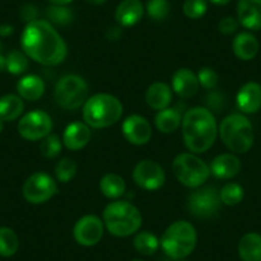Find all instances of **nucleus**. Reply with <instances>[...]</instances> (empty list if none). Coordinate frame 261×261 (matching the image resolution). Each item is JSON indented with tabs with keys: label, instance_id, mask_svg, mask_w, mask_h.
Segmentation results:
<instances>
[{
	"label": "nucleus",
	"instance_id": "f257e3e1",
	"mask_svg": "<svg viewBox=\"0 0 261 261\" xmlns=\"http://www.w3.org/2000/svg\"><path fill=\"white\" fill-rule=\"evenodd\" d=\"M21 46L30 59L47 67L63 63L68 54L63 37L45 19H36L26 24L21 36Z\"/></svg>",
	"mask_w": 261,
	"mask_h": 261
},
{
	"label": "nucleus",
	"instance_id": "f03ea898",
	"mask_svg": "<svg viewBox=\"0 0 261 261\" xmlns=\"http://www.w3.org/2000/svg\"><path fill=\"white\" fill-rule=\"evenodd\" d=\"M180 125L185 146L192 154L206 152L217 140V120L207 108L195 107L188 109L183 115Z\"/></svg>",
	"mask_w": 261,
	"mask_h": 261
},
{
	"label": "nucleus",
	"instance_id": "7ed1b4c3",
	"mask_svg": "<svg viewBox=\"0 0 261 261\" xmlns=\"http://www.w3.org/2000/svg\"><path fill=\"white\" fill-rule=\"evenodd\" d=\"M102 222L110 234L124 238L139 232L142 225V215L132 202L115 200L104 209Z\"/></svg>",
	"mask_w": 261,
	"mask_h": 261
},
{
	"label": "nucleus",
	"instance_id": "20e7f679",
	"mask_svg": "<svg viewBox=\"0 0 261 261\" xmlns=\"http://www.w3.org/2000/svg\"><path fill=\"white\" fill-rule=\"evenodd\" d=\"M123 115V104L118 97L100 92L90 96L82 107V117L90 128H107L115 124Z\"/></svg>",
	"mask_w": 261,
	"mask_h": 261
},
{
	"label": "nucleus",
	"instance_id": "39448f33",
	"mask_svg": "<svg viewBox=\"0 0 261 261\" xmlns=\"http://www.w3.org/2000/svg\"><path fill=\"white\" fill-rule=\"evenodd\" d=\"M220 140L233 154H245L252 147L255 134L248 118L242 113L227 115L218 127Z\"/></svg>",
	"mask_w": 261,
	"mask_h": 261
},
{
	"label": "nucleus",
	"instance_id": "423d86ee",
	"mask_svg": "<svg viewBox=\"0 0 261 261\" xmlns=\"http://www.w3.org/2000/svg\"><path fill=\"white\" fill-rule=\"evenodd\" d=\"M197 243V232L192 223L177 220L172 223L160 238L163 252L173 260H183L190 256Z\"/></svg>",
	"mask_w": 261,
	"mask_h": 261
},
{
	"label": "nucleus",
	"instance_id": "0eeeda50",
	"mask_svg": "<svg viewBox=\"0 0 261 261\" xmlns=\"http://www.w3.org/2000/svg\"><path fill=\"white\" fill-rule=\"evenodd\" d=\"M172 170L178 182L193 190L204 186L212 175L209 165L192 152L178 154L172 163Z\"/></svg>",
	"mask_w": 261,
	"mask_h": 261
},
{
	"label": "nucleus",
	"instance_id": "6e6552de",
	"mask_svg": "<svg viewBox=\"0 0 261 261\" xmlns=\"http://www.w3.org/2000/svg\"><path fill=\"white\" fill-rule=\"evenodd\" d=\"M54 99L58 107L64 110H76L84 107L89 99L87 82L79 74H65L55 85Z\"/></svg>",
	"mask_w": 261,
	"mask_h": 261
},
{
	"label": "nucleus",
	"instance_id": "1a4fd4ad",
	"mask_svg": "<svg viewBox=\"0 0 261 261\" xmlns=\"http://www.w3.org/2000/svg\"><path fill=\"white\" fill-rule=\"evenodd\" d=\"M220 196L217 187L206 186V187L196 188L187 199V210L192 217L197 219H210L215 217L220 209Z\"/></svg>",
	"mask_w": 261,
	"mask_h": 261
},
{
	"label": "nucleus",
	"instance_id": "9d476101",
	"mask_svg": "<svg viewBox=\"0 0 261 261\" xmlns=\"http://www.w3.org/2000/svg\"><path fill=\"white\" fill-rule=\"evenodd\" d=\"M58 192V183L51 175L44 172L32 173L23 183L22 193L27 202L32 205L45 204Z\"/></svg>",
	"mask_w": 261,
	"mask_h": 261
},
{
	"label": "nucleus",
	"instance_id": "9b49d317",
	"mask_svg": "<svg viewBox=\"0 0 261 261\" xmlns=\"http://www.w3.org/2000/svg\"><path fill=\"white\" fill-rule=\"evenodd\" d=\"M18 134L27 141H39L50 135L53 129L51 117L44 110H32L18 122Z\"/></svg>",
	"mask_w": 261,
	"mask_h": 261
},
{
	"label": "nucleus",
	"instance_id": "f8f14e48",
	"mask_svg": "<svg viewBox=\"0 0 261 261\" xmlns=\"http://www.w3.org/2000/svg\"><path fill=\"white\" fill-rule=\"evenodd\" d=\"M134 182L140 188L146 191H156L165 183V172L162 165L150 159L141 160L136 164L132 172Z\"/></svg>",
	"mask_w": 261,
	"mask_h": 261
},
{
	"label": "nucleus",
	"instance_id": "ddd939ff",
	"mask_svg": "<svg viewBox=\"0 0 261 261\" xmlns=\"http://www.w3.org/2000/svg\"><path fill=\"white\" fill-rule=\"evenodd\" d=\"M105 225L99 217L94 214L84 215L73 227V237L79 245L92 247L101 241Z\"/></svg>",
	"mask_w": 261,
	"mask_h": 261
},
{
	"label": "nucleus",
	"instance_id": "4468645a",
	"mask_svg": "<svg viewBox=\"0 0 261 261\" xmlns=\"http://www.w3.org/2000/svg\"><path fill=\"white\" fill-rule=\"evenodd\" d=\"M122 134L129 144L142 146L151 140L152 128L146 118L139 114H132L123 122Z\"/></svg>",
	"mask_w": 261,
	"mask_h": 261
},
{
	"label": "nucleus",
	"instance_id": "2eb2a0df",
	"mask_svg": "<svg viewBox=\"0 0 261 261\" xmlns=\"http://www.w3.org/2000/svg\"><path fill=\"white\" fill-rule=\"evenodd\" d=\"M172 90L180 99H191L200 90L197 74L190 68H179L173 73Z\"/></svg>",
	"mask_w": 261,
	"mask_h": 261
},
{
	"label": "nucleus",
	"instance_id": "dca6fc26",
	"mask_svg": "<svg viewBox=\"0 0 261 261\" xmlns=\"http://www.w3.org/2000/svg\"><path fill=\"white\" fill-rule=\"evenodd\" d=\"M237 108L242 114H253L261 109V85L247 82L238 91L236 97Z\"/></svg>",
	"mask_w": 261,
	"mask_h": 261
},
{
	"label": "nucleus",
	"instance_id": "f3484780",
	"mask_svg": "<svg viewBox=\"0 0 261 261\" xmlns=\"http://www.w3.org/2000/svg\"><path fill=\"white\" fill-rule=\"evenodd\" d=\"M91 140V129L85 122H73L63 132V145L71 151L84 149Z\"/></svg>",
	"mask_w": 261,
	"mask_h": 261
},
{
	"label": "nucleus",
	"instance_id": "a211bd4d",
	"mask_svg": "<svg viewBox=\"0 0 261 261\" xmlns=\"http://www.w3.org/2000/svg\"><path fill=\"white\" fill-rule=\"evenodd\" d=\"M237 19L245 29L261 30V0H238Z\"/></svg>",
	"mask_w": 261,
	"mask_h": 261
},
{
	"label": "nucleus",
	"instance_id": "6ab92c4d",
	"mask_svg": "<svg viewBox=\"0 0 261 261\" xmlns=\"http://www.w3.org/2000/svg\"><path fill=\"white\" fill-rule=\"evenodd\" d=\"M144 13L141 0H122L115 9V21L120 27H132L141 21Z\"/></svg>",
	"mask_w": 261,
	"mask_h": 261
},
{
	"label": "nucleus",
	"instance_id": "aec40b11",
	"mask_svg": "<svg viewBox=\"0 0 261 261\" xmlns=\"http://www.w3.org/2000/svg\"><path fill=\"white\" fill-rule=\"evenodd\" d=\"M209 168L210 174L218 179H230L240 173L241 160L233 152H225L215 156Z\"/></svg>",
	"mask_w": 261,
	"mask_h": 261
},
{
	"label": "nucleus",
	"instance_id": "412c9836",
	"mask_svg": "<svg viewBox=\"0 0 261 261\" xmlns=\"http://www.w3.org/2000/svg\"><path fill=\"white\" fill-rule=\"evenodd\" d=\"M173 100V90L164 82H154L147 87L146 102L151 109L163 110L169 108Z\"/></svg>",
	"mask_w": 261,
	"mask_h": 261
},
{
	"label": "nucleus",
	"instance_id": "4be33fe9",
	"mask_svg": "<svg viewBox=\"0 0 261 261\" xmlns=\"http://www.w3.org/2000/svg\"><path fill=\"white\" fill-rule=\"evenodd\" d=\"M257 39L250 32H241L234 37L232 42V49L236 57L243 62L252 60L258 53Z\"/></svg>",
	"mask_w": 261,
	"mask_h": 261
},
{
	"label": "nucleus",
	"instance_id": "5701e85b",
	"mask_svg": "<svg viewBox=\"0 0 261 261\" xmlns=\"http://www.w3.org/2000/svg\"><path fill=\"white\" fill-rule=\"evenodd\" d=\"M17 92L27 101L41 99L45 92V82L36 74H27L17 82Z\"/></svg>",
	"mask_w": 261,
	"mask_h": 261
},
{
	"label": "nucleus",
	"instance_id": "b1692460",
	"mask_svg": "<svg viewBox=\"0 0 261 261\" xmlns=\"http://www.w3.org/2000/svg\"><path fill=\"white\" fill-rule=\"evenodd\" d=\"M238 255L242 261H261V234L246 233L238 242Z\"/></svg>",
	"mask_w": 261,
	"mask_h": 261
},
{
	"label": "nucleus",
	"instance_id": "393cba45",
	"mask_svg": "<svg viewBox=\"0 0 261 261\" xmlns=\"http://www.w3.org/2000/svg\"><path fill=\"white\" fill-rule=\"evenodd\" d=\"M182 114L175 108H167L158 112L155 115L154 123L162 134H173L182 124Z\"/></svg>",
	"mask_w": 261,
	"mask_h": 261
},
{
	"label": "nucleus",
	"instance_id": "a878e982",
	"mask_svg": "<svg viewBox=\"0 0 261 261\" xmlns=\"http://www.w3.org/2000/svg\"><path fill=\"white\" fill-rule=\"evenodd\" d=\"M24 102L19 95L8 94L0 97V119L3 122H12L22 115Z\"/></svg>",
	"mask_w": 261,
	"mask_h": 261
},
{
	"label": "nucleus",
	"instance_id": "bb28decb",
	"mask_svg": "<svg viewBox=\"0 0 261 261\" xmlns=\"http://www.w3.org/2000/svg\"><path fill=\"white\" fill-rule=\"evenodd\" d=\"M102 195L110 200L120 199L125 192V182L117 173H107L99 183Z\"/></svg>",
	"mask_w": 261,
	"mask_h": 261
},
{
	"label": "nucleus",
	"instance_id": "cd10ccee",
	"mask_svg": "<svg viewBox=\"0 0 261 261\" xmlns=\"http://www.w3.org/2000/svg\"><path fill=\"white\" fill-rule=\"evenodd\" d=\"M134 246L137 252L144 256H151L159 250L160 240L149 230L137 232L134 238Z\"/></svg>",
	"mask_w": 261,
	"mask_h": 261
},
{
	"label": "nucleus",
	"instance_id": "c85d7f7f",
	"mask_svg": "<svg viewBox=\"0 0 261 261\" xmlns=\"http://www.w3.org/2000/svg\"><path fill=\"white\" fill-rule=\"evenodd\" d=\"M19 248L18 236L8 227H0V256L11 257Z\"/></svg>",
	"mask_w": 261,
	"mask_h": 261
},
{
	"label": "nucleus",
	"instance_id": "c756f323",
	"mask_svg": "<svg viewBox=\"0 0 261 261\" xmlns=\"http://www.w3.org/2000/svg\"><path fill=\"white\" fill-rule=\"evenodd\" d=\"M220 201L227 206H234L238 205L245 197V190L241 185L236 182H229L223 186L222 190L219 191Z\"/></svg>",
	"mask_w": 261,
	"mask_h": 261
},
{
	"label": "nucleus",
	"instance_id": "7c9ffc66",
	"mask_svg": "<svg viewBox=\"0 0 261 261\" xmlns=\"http://www.w3.org/2000/svg\"><path fill=\"white\" fill-rule=\"evenodd\" d=\"M47 21L51 24H57V26H68L72 23L74 16L72 9H69L67 6H51L47 8L46 11Z\"/></svg>",
	"mask_w": 261,
	"mask_h": 261
},
{
	"label": "nucleus",
	"instance_id": "2f4dec72",
	"mask_svg": "<svg viewBox=\"0 0 261 261\" xmlns=\"http://www.w3.org/2000/svg\"><path fill=\"white\" fill-rule=\"evenodd\" d=\"M29 68V57L23 51L13 50L6 58V69L11 74L18 76L24 73Z\"/></svg>",
	"mask_w": 261,
	"mask_h": 261
},
{
	"label": "nucleus",
	"instance_id": "473e14b6",
	"mask_svg": "<svg viewBox=\"0 0 261 261\" xmlns=\"http://www.w3.org/2000/svg\"><path fill=\"white\" fill-rule=\"evenodd\" d=\"M77 173V163L69 158H63L55 165V178L60 183H68Z\"/></svg>",
	"mask_w": 261,
	"mask_h": 261
},
{
	"label": "nucleus",
	"instance_id": "72a5a7b5",
	"mask_svg": "<svg viewBox=\"0 0 261 261\" xmlns=\"http://www.w3.org/2000/svg\"><path fill=\"white\" fill-rule=\"evenodd\" d=\"M62 147L63 141L59 139V136L50 134L45 139H42L41 144H40V151H41L42 156L46 159H54L62 152Z\"/></svg>",
	"mask_w": 261,
	"mask_h": 261
},
{
	"label": "nucleus",
	"instance_id": "f704fd0d",
	"mask_svg": "<svg viewBox=\"0 0 261 261\" xmlns=\"http://www.w3.org/2000/svg\"><path fill=\"white\" fill-rule=\"evenodd\" d=\"M146 13L154 21H164L170 13V4L168 0H147Z\"/></svg>",
	"mask_w": 261,
	"mask_h": 261
},
{
	"label": "nucleus",
	"instance_id": "c9c22d12",
	"mask_svg": "<svg viewBox=\"0 0 261 261\" xmlns=\"http://www.w3.org/2000/svg\"><path fill=\"white\" fill-rule=\"evenodd\" d=\"M183 13L190 19H200L207 12V0H185Z\"/></svg>",
	"mask_w": 261,
	"mask_h": 261
},
{
	"label": "nucleus",
	"instance_id": "e433bc0d",
	"mask_svg": "<svg viewBox=\"0 0 261 261\" xmlns=\"http://www.w3.org/2000/svg\"><path fill=\"white\" fill-rule=\"evenodd\" d=\"M197 80H199L200 87H204L205 90H214L219 82V76L215 72V69L210 67H204L200 68L197 73Z\"/></svg>",
	"mask_w": 261,
	"mask_h": 261
},
{
	"label": "nucleus",
	"instance_id": "4c0bfd02",
	"mask_svg": "<svg viewBox=\"0 0 261 261\" xmlns=\"http://www.w3.org/2000/svg\"><path fill=\"white\" fill-rule=\"evenodd\" d=\"M238 26H240V22H238L237 18L232 16H227L220 19L219 23H218V30L223 35H232L237 31Z\"/></svg>",
	"mask_w": 261,
	"mask_h": 261
},
{
	"label": "nucleus",
	"instance_id": "58836bf2",
	"mask_svg": "<svg viewBox=\"0 0 261 261\" xmlns=\"http://www.w3.org/2000/svg\"><path fill=\"white\" fill-rule=\"evenodd\" d=\"M21 18L22 21H24L26 23H30L32 21H36L37 16H39V11H37L36 7L31 3H27L24 4L23 7L21 8Z\"/></svg>",
	"mask_w": 261,
	"mask_h": 261
},
{
	"label": "nucleus",
	"instance_id": "ea45409f",
	"mask_svg": "<svg viewBox=\"0 0 261 261\" xmlns=\"http://www.w3.org/2000/svg\"><path fill=\"white\" fill-rule=\"evenodd\" d=\"M14 29L13 26H11V24H2L0 26V36L3 37H7V36H11L12 34H13Z\"/></svg>",
	"mask_w": 261,
	"mask_h": 261
},
{
	"label": "nucleus",
	"instance_id": "a19ab883",
	"mask_svg": "<svg viewBox=\"0 0 261 261\" xmlns=\"http://www.w3.org/2000/svg\"><path fill=\"white\" fill-rule=\"evenodd\" d=\"M47 2L54 4V6H68V4L72 3L73 0H47Z\"/></svg>",
	"mask_w": 261,
	"mask_h": 261
},
{
	"label": "nucleus",
	"instance_id": "79ce46f5",
	"mask_svg": "<svg viewBox=\"0 0 261 261\" xmlns=\"http://www.w3.org/2000/svg\"><path fill=\"white\" fill-rule=\"evenodd\" d=\"M210 3L215 4V6H225L230 2V0H209Z\"/></svg>",
	"mask_w": 261,
	"mask_h": 261
},
{
	"label": "nucleus",
	"instance_id": "37998d69",
	"mask_svg": "<svg viewBox=\"0 0 261 261\" xmlns=\"http://www.w3.org/2000/svg\"><path fill=\"white\" fill-rule=\"evenodd\" d=\"M86 2L91 6H102L107 0H86Z\"/></svg>",
	"mask_w": 261,
	"mask_h": 261
},
{
	"label": "nucleus",
	"instance_id": "c03bdc74",
	"mask_svg": "<svg viewBox=\"0 0 261 261\" xmlns=\"http://www.w3.org/2000/svg\"><path fill=\"white\" fill-rule=\"evenodd\" d=\"M4 69H6V58L0 55V72H3Z\"/></svg>",
	"mask_w": 261,
	"mask_h": 261
},
{
	"label": "nucleus",
	"instance_id": "a18cd8bd",
	"mask_svg": "<svg viewBox=\"0 0 261 261\" xmlns=\"http://www.w3.org/2000/svg\"><path fill=\"white\" fill-rule=\"evenodd\" d=\"M3 129H4V122L2 119H0V134L3 132Z\"/></svg>",
	"mask_w": 261,
	"mask_h": 261
},
{
	"label": "nucleus",
	"instance_id": "49530a36",
	"mask_svg": "<svg viewBox=\"0 0 261 261\" xmlns=\"http://www.w3.org/2000/svg\"><path fill=\"white\" fill-rule=\"evenodd\" d=\"M132 261H144V260H140V258H135V260H132Z\"/></svg>",
	"mask_w": 261,
	"mask_h": 261
},
{
	"label": "nucleus",
	"instance_id": "de8ad7c7",
	"mask_svg": "<svg viewBox=\"0 0 261 261\" xmlns=\"http://www.w3.org/2000/svg\"><path fill=\"white\" fill-rule=\"evenodd\" d=\"M177 261H185V260H177Z\"/></svg>",
	"mask_w": 261,
	"mask_h": 261
}]
</instances>
